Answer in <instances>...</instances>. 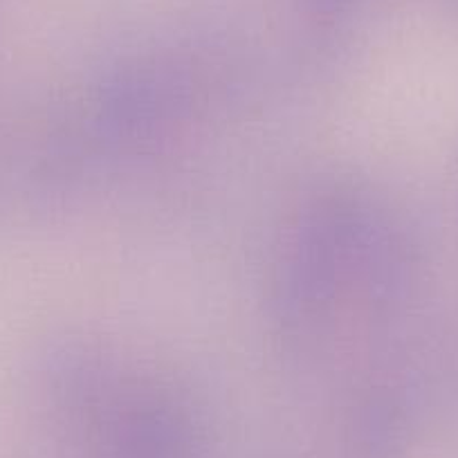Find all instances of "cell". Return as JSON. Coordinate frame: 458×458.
<instances>
[{"instance_id":"obj_1","label":"cell","mask_w":458,"mask_h":458,"mask_svg":"<svg viewBox=\"0 0 458 458\" xmlns=\"http://www.w3.org/2000/svg\"><path fill=\"white\" fill-rule=\"evenodd\" d=\"M328 3H335V0H328Z\"/></svg>"}]
</instances>
